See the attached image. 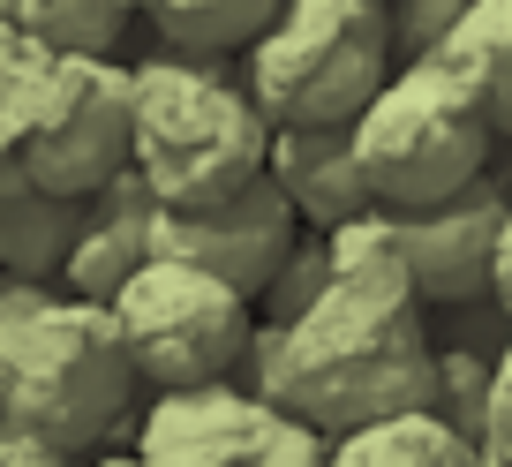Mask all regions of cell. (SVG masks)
<instances>
[{"instance_id": "obj_14", "label": "cell", "mask_w": 512, "mask_h": 467, "mask_svg": "<svg viewBox=\"0 0 512 467\" xmlns=\"http://www.w3.org/2000/svg\"><path fill=\"white\" fill-rule=\"evenodd\" d=\"M144 16L159 23V38L181 61H204V53H226V46H256L279 8L272 0H151Z\"/></svg>"}, {"instance_id": "obj_24", "label": "cell", "mask_w": 512, "mask_h": 467, "mask_svg": "<svg viewBox=\"0 0 512 467\" xmlns=\"http://www.w3.org/2000/svg\"><path fill=\"white\" fill-rule=\"evenodd\" d=\"M91 467H144V460H136V452H98Z\"/></svg>"}, {"instance_id": "obj_18", "label": "cell", "mask_w": 512, "mask_h": 467, "mask_svg": "<svg viewBox=\"0 0 512 467\" xmlns=\"http://www.w3.org/2000/svg\"><path fill=\"white\" fill-rule=\"evenodd\" d=\"M475 445H482V460H490V467H512V339L490 355V385H482Z\"/></svg>"}, {"instance_id": "obj_22", "label": "cell", "mask_w": 512, "mask_h": 467, "mask_svg": "<svg viewBox=\"0 0 512 467\" xmlns=\"http://www.w3.org/2000/svg\"><path fill=\"white\" fill-rule=\"evenodd\" d=\"M0 467H68V460H53V452H38V445H0Z\"/></svg>"}, {"instance_id": "obj_7", "label": "cell", "mask_w": 512, "mask_h": 467, "mask_svg": "<svg viewBox=\"0 0 512 467\" xmlns=\"http://www.w3.org/2000/svg\"><path fill=\"white\" fill-rule=\"evenodd\" d=\"M113 332L128 347V370L151 377L159 392L181 385H226L249 355V302L219 279L189 272V264H159L144 257L121 279V294L106 302Z\"/></svg>"}, {"instance_id": "obj_9", "label": "cell", "mask_w": 512, "mask_h": 467, "mask_svg": "<svg viewBox=\"0 0 512 467\" xmlns=\"http://www.w3.org/2000/svg\"><path fill=\"white\" fill-rule=\"evenodd\" d=\"M294 242H302V226L279 204L272 181H249L241 196H219V204H196V211H151L144 226V249L159 264H189V272L234 287L241 302H264V287L279 279Z\"/></svg>"}, {"instance_id": "obj_4", "label": "cell", "mask_w": 512, "mask_h": 467, "mask_svg": "<svg viewBox=\"0 0 512 467\" xmlns=\"http://www.w3.org/2000/svg\"><path fill=\"white\" fill-rule=\"evenodd\" d=\"M347 151L377 211H422L460 196L490 166V121L437 61H400L347 121Z\"/></svg>"}, {"instance_id": "obj_16", "label": "cell", "mask_w": 512, "mask_h": 467, "mask_svg": "<svg viewBox=\"0 0 512 467\" xmlns=\"http://www.w3.org/2000/svg\"><path fill=\"white\" fill-rule=\"evenodd\" d=\"M324 264L332 279H362V287H407V249H400V219L392 211H362V219L324 234ZM415 294V287H407Z\"/></svg>"}, {"instance_id": "obj_20", "label": "cell", "mask_w": 512, "mask_h": 467, "mask_svg": "<svg viewBox=\"0 0 512 467\" xmlns=\"http://www.w3.org/2000/svg\"><path fill=\"white\" fill-rule=\"evenodd\" d=\"M53 302H61V287H46V279H8V272H0V355H8V347H16V339L31 332Z\"/></svg>"}, {"instance_id": "obj_3", "label": "cell", "mask_w": 512, "mask_h": 467, "mask_svg": "<svg viewBox=\"0 0 512 467\" xmlns=\"http://www.w3.org/2000/svg\"><path fill=\"white\" fill-rule=\"evenodd\" d=\"M392 76V8L377 0H287L249 46V106L264 129H347Z\"/></svg>"}, {"instance_id": "obj_19", "label": "cell", "mask_w": 512, "mask_h": 467, "mask_svg": "<svg viewBox=\"0 0 512 467\" xmlns=\"http://www.w3.org/2000/svg\"><path fill=\"white\" fill-rule=\"evenodd\" d=\"M46 68V46L16 23V0H0V113L31 91V76Z\"/></svg>"}, {"instance_id": "obj_10", "label": "cell", "mask_w": 512, "mask_h": 467, "mask_svg": "<svg viewBox=\"0 0 512 467\" xmlns=\"http://www.w3.org/2000/svg\"><path fill=\"white\" fill-rule=\"evenodd\" d=\"M505 211H512V196L490 174L467 181L445 204L400 211V249H407L415 302H475V294H490V249H497Z\"/></svg>"}, {"instance_id": "obj_17", "label": "cell", "mask_w": 512, "mask_h": 467, "mask_svg": "<svg viewBox=\"0 0 512 467\" xmlns=\"http://www.w3.org/2000/svg\"><path fill=\"white\" fill-rule=\"evenodd\" d=\"M332 287V264H324V234H302V242L287 249V264H279V279L264 287V302H272V324L302 317L317 294Z\"/></svg>"}, {"instance_id": "obj_11", "label": "cell", "mask_w": 512, "mask_h": 467, "mask_svg": "<svg viewBox=\"0 0 512 467\" xmlns=\"http://www.w3.org/2000/svg\"><path fill=\"white\" fill-rule=\"evenodd\" d=\"M264 181L279 189V204H287L294 226H309V234H332V226L377 211L369 189H362V174H354L347 129H272Z\"/></svg>"}, {"instance_id": "obj_21", "label": "cell", "mask_w": 512, "mask_h": 467, "mask_svg": "<svg viewBox=\"0 0 512 467\" xmlns=\"http://www.w3.org/2000/svg\"><path fill=\"white\" fill-rule=\"evenodd\" d=\"M490 302L505 309V324H512V211H505V226H497V249H490Z\"/></svg>"}, {"instance_id": "obj_8", "label": "cell", "mask_w": 512, "mask_h": 467, "mask_svg": "<svg viewBox=\"0 0 512 467\" xmlns=\"http://www.w3.org/2000/svg\"><path fill=\"white\" fill-rule=\"evenodd\" d=\"M144 467H324V437L241 385L159 392L136 430Z\"/></svg>"}, {"instance_id": "obj_2", "label": "cell", "mask_w": 512, "mask_h": 467, "mask_svg": "<svg viewBox=\"0 0 512 467\" xmlns=\"http://www.w3.org/2000/svg\"><path fill=\"white\" fill-rule=\"evenodd\" d=\"M264 159H272V129L249 106L241 76L181 53L128 68V174L144 181L151 211L241 196L249 181H264Z\"/></svg>"}, {"instance_id": "obj_12", "label": "cell", "mask_w": 512, "mask_h": 467, "mask_svg": "<svg viewBox=\"0 0 512 467\" xmlns=\"http://www.w3.org/2000/svg\"><path fill=\"white\" fill-rule=\"evenodd\" d=\"M430 61L482 106L490 136H512V0H460V23Z\"/></svg>"}, {"instance_id": "obj_23", "label": "cell", "mask_w": 512, "mask_h": 467, "mask_svg": "<svg viewBox=\"0 0 512 467\" xmlns=\"http://www.w3.org/2000/svg\"><path fill=\"white\" fill-rule=\"evenodd\" d=\"M0 445H16V415H8V385H0Z\"/></svg>"}, {"instance_id": "obj_25", "label": "cell", "mask_w": 512, "mask_h": 467, "mask_svg": "<svg viewBox=\"0 0 512 467\" xmlns=\"http://www.w3.org/2000/svg\"><path fill=\"white\" fill-rule=\"evenodd\" d=\"M0 257H8V234H0Z\"/></svg>"}, {"instance_id": "obj_13", "label": "cell", "mask_w": 512, "mask_h": 467, "mask_svg": "<svg viewBox=\"0 0 512 467\" xmlns=\"http://www.w3.org/2000/svg\"><path fill=\"white\" fill-rule=\"evenodd\" d=\"M324 467H490L482 445L467 430H452L430 407H407V415L362 422L347 437H324Z\"/></svg>"}, {"instance_id": "obj_5", "label": "cell", "mask_w": 512, "mask_h": 467, "mask_svg": "<svg viewBox=\"0 0 512 467\" xmlns=\"http://www.w3.org/2000/svg\"><path fill=\"white\" fill-rule=\"evenodd\" d=\"M0 385H8V415L16 437L53 460H76L121 422L128 407V347L98 302H53L31 332L0 355Z\"/></svg>"}, {"instance_id": "obj_6", "label": "cell", "mask_w": 512, "mask_h": 467, "mask_svg": "<svg viewBox=\"0 0 512 467\" xmlns=\"http://www.w3.org/2000/svg\"><path fill=\"white\" fill-rule=\"evenodd\" d=\"M0 144L16 151L23 181L53 204H91L128 166V68L121 61H61L31 76V91L0 113Z\"/></svg>"}, {"instance_id": "obj_1", "label": "cell", "mask_w": 512, "mask_h": 467, "mask_svg": "<svg viewBox=\"0 0 512 467\" xmlns=\"http://www.w3.org/2000/svg\"><path fill=\"white\" fill-rule=\"evenodd\" d=\"M256 400L309 422L317 437H347L362 422L430 407V332L407 287L332 279L302 317L249 332ZM241 355V362H249Z\"/></svg>"}, {"instance_id": "obj_15", "label": "cell", "mask_w": 512, "mask_h": 467, "mask_svg": "<svg viewBox=\"0 0 512 467\" xmlns=\"http://www.w3.org/2000/svg\"><path fill=\"white\" fill-rule=\"evenodd\" d=\"M16 23L61 61H113L128 31V0H16Z\"/></svg>"}]
</instances>
